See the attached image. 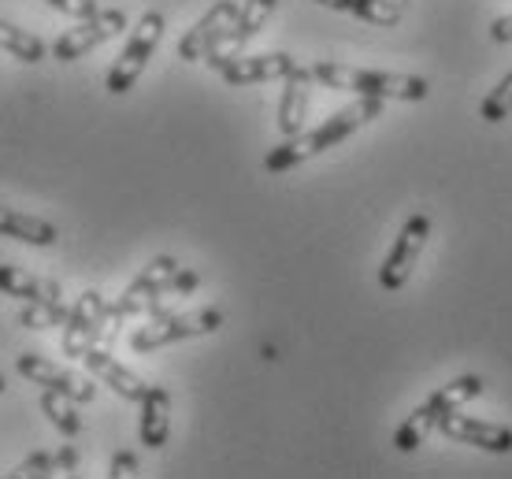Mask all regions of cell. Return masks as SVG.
<instances>
[{
  "instance_id": "6da1fadb",
  "label": "cell",
  "mask_w": 512,
  "mask_h": 479,
  "mask_svg": "<svg viewBox=\"0 0 512 479\" xmlns=\"http://www.w3.org/2000/svg\"><path fill=\"white\" fill-rule=\"evenodd\" d=\"M379 116H383V101H379V97H360V101L338 108V112H334L327 123H320L316 130L294 134V138H286L282 145H275V149L264 156V171H268V175H282V171L301 168L305 160L327 153V149H334L338 142H346L349 134H357L364 123H372V119H379Z\"/></svg>"
},
{
  "instance_id": "7a4b0ae2",
  "label": "cell",
  "mask_w": 512,
  "mask_h": 479,
  "mask_svg": "<svg viewBox=\"0 0 512 479\" xmlns=\"http://www.w3.org/2000/svg\"><path fill=\"white\" fill-rule=\"evenodd\" d=\"M201 286V275L182 268L175 257H156L145 264V272L134 279V283L123 290V298L116 305H108V316L112 324L123 320V316H141V312H156V305L164 298H186Z\"/></svg>"
},
{
  "instance_id": "3957f363",
  "label": "cell",
  "mask_w": 512,
  "mask_h": 479,
  "mask_svg": "<svg viewBox=\"0 0 512 479\" xmlns=\"http://www.w3.org/2000/svg\"><path fill=\"white\" fill-rule=\"evenodd\" d=\"M312 75L327 90H346L360 97H379V101H423L431 86L427 78L416 75H397V71H368V67H349V64H316Z\"/></svg>"
},
{
  "instance_id": "277c9868",
  "label": "cell",
  "mask_w": 512,
  "mask_h": 479,
  "mask_svg": "<svg viewBox=\"0 0 512 479\" xmlns=\"http://www.w3.org/2000/svg\"><path fill=\"white\" fill-rule=\"evenodd\" d=\"M223 312L219 309H197V312H179V316H153V324H141L130 335V350L134 353H153L164 350L171 342H186V338H201L219 331Z\"/></svg>"
},
{
  "instance_id": "5b68a950",
  "label": "cell",
  "mask_w": 512,
  "mask_h": 479,
  "mask_svg": "<svg viewBox=\"0 0 512 479\" xmlns=\"http://www.w3.org/2000/svg\"><path fill=\"white\" fill-rule=\"evenodd\" d=\"M160 38H164V15L145 12V15H141V23L134 26L130 41L123 45V52L116 56V64H112L108 78H104V86H108V93H112V97L127 93L130 86L138 82L141 71H145V64H149V56H153L156 45H160Z\"/></svg>"
},
{
  "instance_id": "8992f818",
  "label": "cell",
  "mask_w": 512,
  "mask_h": 479,
  "mask_svg": "<svg viewBox=\"0 0 512 479\" xmlns=\"http://www.w3.org/2000/svg\"><path fill=\"white\" fill-rule=\"evenodd\" d=\"M427 238H431V220H427L423 212L409 216V223L401 227V234H397L390 253H386L383 268H379V286H383V290L394 294V290H401V286L409 283L412 272H416V264H420V253H423V246H427Z\"/></svg>"
},
{
  "instance_id": "52a82bcc",
  "label": "cell",
  "mask_w": 512,
  "mask_h": 479,
  "mask_svg": "<svg viewBox=\"0 0 512 479\" xmlns=\"http://www.w3.org/2000/svg\"><path fill=\"white\" fill-rule=\"evenodd\" d=\"M108 324H112V316H108L104 294L86 290V294L71 305V316H67V324H64V353L75 357V361H82V353L90 350V346H97L101 335H112Z\"/></svg>"
},
{
  "instance_id": "ba28073f",
  "label": "cell",
  "mask_w": 512,
  "mask_h": 479,
  "mask_svg": "<svg viewBox=\"0 0 512 479\" xmlns=\"http://www.w3.org/2000/svg\"><path fill=\"white\" fill-rule=\"evenodd\" d=\"M123 30H127V12H119V8L97 12V15H90V19H78V26H71L67 34H60L56 45H52V56H56L60 64H71L78 56L101 49L104 41L119 38Z\"/></svg>"
},
{
  "instance_id": "9c48e42d",
  "label": "cell",
  "mask_w": 512,
  "mask_h": 479,
  "mask_svg": "<svg viewBox=\"0 0 512 479\" xmlns=\"http://www.w3.org/2000/svg\"><path fill=\"white\" fill-rule=\"evenodd\" d=\"M242 12V4H234V0H216L212 8H208L197 23L186 30V38L179 41V56L186 64H197V60H205L208 52L216 49L219 41L231 34L234 19Z\"/></svg>"
},
{
  "instance_id": "30bf717a",
  "label": "cell",
  "mask_w": 512,
  "mask_h": 479,
  "mask_svg": "<svg viewBox=\"0 0 512 479\" xmlns=\"http://www.w3.org/2000/svg\"><path fill=\"white\" fill-rule=\"evenodd\" d=\"M15 368H19V376H23L26 383H38V387H45V390H60V394H67V398H75L78 405L93 402V394H97V387H93L86 376H78V372H71V368H60V364L45 361V357H38V353H19Z\"/></svg>"
},
{
  "instance_id": "8fae6325",
  "label": "cell",
  "mask_w": 512,
  "mask_h": 479,
  "mask_svg": "<svg viewBox=\"0 0 512 479\" xmlns=\"http://www.w3.org/2000/svg\"><path fill=\"white\" fill-rule=\"evenodd\" d=\"M438 431L449 442H464V446H479L487 454H512V428L490 424V420H475L464 413H446L438 420Z\"/></svg>"
},
{
  "instance_id": "7c38bea8",
  "label": "cell",
  "mask_w": 512,
  "mask_h": 479,
  "mask_svg": "<svg viewBox=\"0 0 512 479\" xmlns=\"http://www.w3.org/2000/svg\"><path fill=\"white\" fill-rule=\"evenodd\" d=\"M275 4L279 0H245L242 4V12H238V19H234V26H231V34L219 41L216 49L208 52L205 60H208V67H223L227 60H234L238 52H242V45L245 41H253L260 30H264V23L271 19V12H275Z\"/></svg>"
},
{
  "instance_id": "4fadbf2b",
  "label": "cell",
  "mask_w": 512,
  "mask_h": 479,
  "mask_svg": "<svg viewBox=\"0 0 512 479\" xmlns=\"http://www.w3.org/2000/svg\"><path fill=\"white\" fill-rule=\"evenodd\" d=\"M297 67L290 52H264V56H234L219 67V75L227 86H256V82H271V78H286Z\"/></svg>"
},
{
  "instance_id": "5bb4252c",
  "label": "cell",
  "mask_w": 512,
  "mask_h": 479,
  "mask_svg": "<svg viewBox=\"0 0 512 479\" xmlns=\"http://www.w3.org/2000/svg\"><path fill=\"white\" fill-rule=\"evenodd\" d=\"M82 364H86V372H90L97 383H108V387L116 390L123 402H141V398L149 394V383L141 376H134L130 368H123V364L108 350H101V346H90V350L82 353Z\"/></svg>"
},
{
  "instance_id": "9a60e30c",
  "label": "cell",
  "mask_w": 512,
  "mask_h": 479,
  "mask_svg": "<svg viewBox=\"0 0 512 479\" xmlns=\"http://www.w3.org/2000/svg\"><path fill=\"white\" fill-rule=\"evenodd\" d=\"M282 82H286V86H282V101H279V130L286 138H294V134H301V127H305L308 97H312L316 75H312V67L297 64Z\"/></svg>"
},
{
  "instance_id": "2e32d148",
  "label": "cell",
  "mask_w": 512,
  "mask_h": 479,
  "mask_svg": "<svg viewBox=\"0 0 512 479\" xmlns=\"http://www.w3.org/2000/svg\"><path fill=\"white\" fill-rule=\"evenodd\" d=\"M138 435L145 450H160L171 435V394L164 387H149V394L141 398Z\"/></svg>"
},
{
  "instance_id": "e0dca14e",
  "label": "cell",
  "mask_w": 512,
  "mask_h": 479,
  "mask_svg": "<svg viewBox=\"0 0 512 479\" xmlns=\"http://www.w3.org/2000/svg\"><path fill=\"white\" fill-rule=\"evenodd\" d=\"M0 294H8L15 301H45V305H64V290L52 279H38V275L23 272L15 264H0Z\"/></svg>"
},
{
  "instance_id": "ac0fdd59",
  "label": "cell",
  "mask_w": 512,
  "mask_h": 479,
  "mask_svg": "<svg viewBox=\"0 0 512 479\" xmlns=\"http://www.w3.org/2000/svg\"><path fill=\"white\" fill-rule=\"evenodd\" d=\"M0 234H4V238H15V242H26V246H38V249H49L60 242V231H56L49 220L26 216V212L8 208V205H0Z\"/></svg>"
},
{
  "instance_id": "d6986e66",
  "label": "cell",
  "mask_w": 512,
  "mask_h": 479,
  "mask_svg": "<svg viewBox=\"0 0 512 479\" xmlns=\"http://www.w3.org/2000/svg\"><path fill=\"white\" fill-rule=\"evenodd\" d=\"M438 420H442V413H438L431 402L416 405V409L405 416V424L394 431V446L401 450V454H412V450H420L423 442L431 439V431L438 428Z\"/></svg>"
},
{
  "instance_id": "ffe728a7",
  "label": "cell",
  "mask_w": 512,
  "mask_h": 479,
  "mask_svg": "<svg viewBox=\"0 0 512 479\" xmlns=\"http://www.w3.org/2000/svg\"><path fill=\"white\" fill-rule=\"evenodd\" d=\"M75 468H78V450H75V446H64L60 454L26 457L23 465H15V472H8V476H12V479H49V476L75 472Z\"/></svg>"
},
{
  "instance_id": "44dd1931",
  "label": "cell",
  "mask_w": 512,
  "mask_h": 479,
  "mask_svg": "<svg viewBox=\"0 0 512 479\" xmlns=\"http://www.w3.org/2000/svg\"><path fill=\"white\" fill-rule=\"evenodd\" d=\"M487 390V383H483V376H457V379H449L446 387H438L427 402L435 405L438 413L446 416V413H457L461 405H468V402H475L479 394Z\"/></svg>"
},
{
  "instance_id": "7402d4cb",
  "label": "cell",
  "mask_w": 512,
  "mask_h": 479,
  "mask_svg": "<svg viewBox=\"0 0 512 479\" xmlns=\"http://www.w3.org/2000/svg\"><path fill=\"white\" fill-rule=\"evenodd\" d=\"M41 413L49 416V424H56V431L67 435V439H78V435H82V416H78L75 398H67L60 390H45V394H41Z\"/></svg>"
},
{
  "instance_id": "603a6c76",
  "label": "cell",
  "mask_w": 512,
  "mask_h": 479,
  "mask_svg": "<svg viewBox=\"0 0 512 479\" xmlns=\"http://www.w3.org/2000/svg\"><path fill=\"white\" fill-rule=\"evenodd\" d=\"M0 49L15 56V60H23V64H41L45 60V41L38 34H26L23 26L8 23V19H0Z\"/></svg>"
},
{
  "instance_id": "cb8c5ba5",
  "label": "cell",
  "mask_w": 512,
  "mask_h": 479,
  "mask_svg": "<svg viewBox=\"0 0 512 479\" xmlns=\"http://www.w3.org/2000/svg\"><path fill=\"white\" fill-rule=\"evenodd\" d=\"M357 19L372 26H397L401 15H405V4L401 0H353V12Z\"/></svg>"
},
{
  "instance_id": "d4e9b609",
  "label": "cell",
  "mask_w": 512,
  "mask_h": 479,
  "mask_svg": "<svg viewBox=\"0 0 512 479\" xmlns=\"http://www.w3.org/2000/svg\"><path fill=\"white\" fill-rule=\"evenodd\" d=\"M71 309L67 305H45V301H26V309L19 312V324L45 331V327H64Z\"/></svg>"
},
{
  "instance_id": "484cf974",
  "label": "cell",
  "mask_w": 512,
  "mask_h": 479,
  "mask_svg": "<svg viewBox=\"0 0 512 479\" xmlns=\"http://www.w3.org/2000/svg\"><path fill=\"white\" fill-rule=\"evenodd\" d=\"M479 116L487 119V123H501V119L512 116V71L490 90V97L483 101V108H479Z\"/></svg>"
},
{
  "instance_id": "4316f807",
  "label": "cell",
  "mask_w": 512,
  "mask_h": 479,
  "mask_svg": "<svg viewBox=\"0 0 512 479\" xmlns=\"http://www.w3.org/2000/svg\"><path fill=\"white\" fill-rule=\"evenodd\" d=\"M49 8H56V12L71 15V19H90V15H97L101 8H97V0H45Z\"/></svg>"
},
{
  "instance_id": "83f0119b",
  "label": "cell",
  "mask_w": 512,
  "mask_h": 479,
  "mask_svg": "<svg viewBox=\"0 0 512 479\" xmlns=\"http://www.w3.org/2000/svg\"><path fill=\"white\" fill-rule=\"evenodd\" d=\"M134 472H138V457H134V454H116V457H112V472H108L112 479L134 476Z\"/></svg>"
},
{
  "instance_id": "f1b7e54d",
  "label": "cell",
  "mask_w": 512,
  "mask_h": 479,
  "mask_svg": "<svg viewBox=\"0 0 512 479\" xmlns=\"http://www.w3.org/2000/svg\"><path fill=\"white\" fill-rule=\"evenodd\" d=\"M490 38L498 41V45H512V15H498V19H494Z\"/></svg>"
},
{
  "instance_id": "f546056e",
  "label": "cell",
  "mask_w": 512,
  "mask_h": 479,
  "mask_svg": "<svg viewBox=\"0 0 512 479\" xmlns=\"http://www.w3.org/2000/svg\"><path fill=\"white\" fill-rule=\"evenodd\" d=\"M323 8H331V12H353V0H316Z\"/></svg>"
},
{
  "instance_id": "4dcf8cb0",
  "label": "cell",
  "mask_w": 512,
  "mask_h": 479,
  "mask_svg": "<svg viewBox=\"0 0 512 479\" xmlns=\"http://www.w3.org/2000/svg\"><path fill=\"white\" fill-rule=\"evenodd\" d=\"M4 387H8V383H4V376H0V394H4Z\"/></svg>"
}]
</instances>
